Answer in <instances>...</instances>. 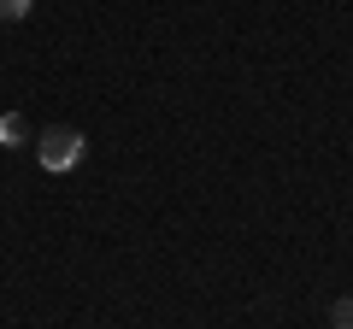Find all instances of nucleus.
Instances as JSON below:
<instances>
[{
    "label": "nucleus",
    "mask_w": 353,
    "mask_h": 329,
    "mask_svg": "<svg viewBox=\"0 0 353 329\" xmlns=\"http://www.w3.org/2000/svg\"><path fill=\"white\" fill-rule=\"evenodd\" d=\"M36 159H41V171H71L77 159H83V129H71V124H53V129H41L36 136Z\"/></svg>",
    "instance_id": "nucleus-1"
},
{
    "label": "nucleus",
    "mask_w": 353,
    "mask_h": 329,
    "mask_svg": "<svg viewBox=\"0 0 353 329\" xmlns=\"http://www.w3.org/2000/svg\"><path fill=\"white\" fill-rule=\"evenodd\" d=\"M24 136H30V124H24L18 112H6V118H0V147H18Z\"/></svg>",
    "instance_id": "nucleus-2"
},
{
    "label": "nucleus",
    "mask_w": 353,
    "mask_h": 329,
    "mask_svg": "<svg viewBox=\"0 0 353 329\" xmlns=\"http://www.w3.org/2000/svg\"><path fill=\"white\" fill-rule=\"evenodd\" d=\"M30 6H36V0H0V24H18V18H30Z\"/></svg>",
    "instance_id": "nucleus-3"
},
{
    "label": "nucleus",
    "mask_w": 353,
    "mask_h": 329,
    "mask_svg": "<svg viewBox=\"0 0 353 329\" xmlns=\"http://www.w3.org/2000/svg\"><path fill=\"white\" fill-rule=\"evenodd\" d=\"M330 323H336V329H353V294H347V300H336V306H330Z\"/></svg>",
    "instance_id": "nucleus-4"
}]
</instances>
